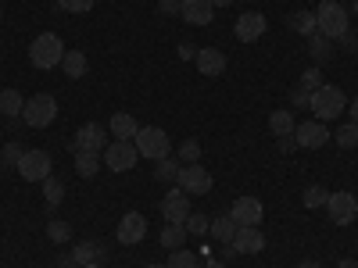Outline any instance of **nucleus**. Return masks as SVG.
<instances>
[{"label":"nucleus","instance_id":"nucleus-1","mask_svg":"<svg viewBox=\"0 0 358 268\" xmlns=\"http://www.w3.org/2000/svg\"><path fill=\"white\" fill-rule=\"evenodd\" d=\"M62 57H65V43L57 40L54 33H40L33 40V47H29V61H33L36 68H57L62 65Z\"/></svg>","mask_w":358,"mask_h":268},{"label":"nucleus","instance_id":"nucleus-2","mask_svg":"<svg viewBox=\"0 0 358 268\" xmlns=\"http://www.w3.org/2000/svg\"><path fill=\"white\" fill-rule=\"evenodd\" d=\"M315 22H319V33L326 40H341L348 33V8L337 4V0H322L315 11Z\"/></svg>","mask_w":358,"mask_h":268},{"label":"nucleus","instance_id":"nucleus-3","mask_svg":"<svg viewBox=\"0 0 358 268\" xmlns=\"http://www.w3.org/2000/svg\"><path fill=\"white\" fill-rule=\"evenodd\" d=\"M57 118V100L50 97V94H36V97H29L25 100V107H22V122L29 126V129H43V126H50Z\"/></svg>","mask_w":358,"mask_h":268},{"label":"nucleus","instance_id":"nucleus-4","mask_svg":"<svg viewBox=\"0 0 358 268\" xmlns=\"http://www.w3.org/2000/svg\"><path fill=\"white\" fill-rule=\"evenodd\" d=\"M308 107L315 111V122H330V118H337L348 107V100H344V94L337 86H319V89H312V104Z\"/></svg>","mask_w":358,"mask_h":268},{"label":"nucleus","instance_id":"nucleus-5","mask_svg":"<svg viewBox=\"0 0 358 268\" xmlns=\"http://www.w3.org/2000/svg\"><path fill=\"white\" fill-rule=\"evenodd\" d=\"M133 143H136V151H140V158H151V161H162V158H169V136H165V129H158V126H143L136 136H133Z\"/></svg>","mask_w":358,"mask_h":268},{"label":"nucleus","instance_id":"nucleus-6","mask_svg":"<svg viewBox=\"0 0 358 268\" xmlns=\"http://www.w3.org/2000/svg\"><path fill=\"white\" fill-rule=\"evenodd\" d=\"M136 161H140V151L133 140H115L104 147V165L111 172H129V168H136Z\"/></svg>","mask_w":358,"mask_h":268},{"label":"nucleus","instance_id":"nucleus-7","mask_svg":"<svg viewBox=\"0 0 358 268\" xmlns=\"http://www.w3.org/2000/svg\"><path fill=\"white\" fill-rule=\"evenodd\" d=\"M176 186L183 193H190V197H208L212 193V175H208L204 165H187V168H179Z\"/></svg>","mask_w":358,"mask_h":268},{"label":"nucleus","instance_id":"nucleus-8","mask_svg":"<svg viewBox=\"0 0 358 268\" xmlns=\"http://www.w3.org/2000/svg\"><path fill=\"white\" fill-rule=\"evenodd\" d=\"M326 211H330V222L334 225H351L358 218V197L351 190H341V193H330L326 200Z\"/></svg>","mask_w":358,"mask_h":268},{"label":"nucleus","instance_id":"nucleus-9","mask_svg":"<svg viewBox=\"0 0 358 268\" xmlns=\"http://www.w3.org/2000/svg\"><path fill=\"white\" fill-rule=\"evenodd\" d=\"M18 175L29 179V183H43L50 175V154L47 151H25L18 161Z\"/></svg>","mask_w":358,"mask_h":268},{"label":"nucleus","instance_id":"nucleus-10","mask_svg":"<svg viewBox=\"0 0 358 268\" xmlns=\"http://www.w3.org/2000/svg\"><path fill=\"white\" fill-rule=\"evenodd\" d=\"M229 215H233V222H236V225H258V222L265 218V207H262V200H258V197L244 193V197H236V200H233Z\"/></svg>","mask_w":358,"mask_h":268},{"label":"nucleus","instance_id":"nucleus-11","mask_svg":"<svg viewBox=\"0 0 358 268\" xmlns=\"http://www.w3.org/2000/svg\"><path fill=\"white\" fill-rule=\"evenodd\" d=\"M108 147V133H104V126H97V122H86L79 133H76V140H72V151H90V154H101Z\"/></svg>","mask_w":358,"mask_h":268},{"label":"nucleus","instance_id":"nucleus-12","mask_svg":"<svg viewBox=\"0 0 358 268\" xmlns=\"http://www.w3.org/2000/svg\"><path fill=\"white\" fill-rule=\"evenodd\" d=\"M233 254H258L265 251V232L258 225H236V236H233Z\"/></svg>","mask_w":358,"mask_h":268},{"label":"nucleus","instance_id":"nucleus-13","mask_svg":"<svg viewBox=\"0 0 358 268\" xmlns=\"http://www.w3.org/2000/svg\"><path fill=\"white\" fill-rule=\"evenodd\" d=\"M194 65H197V72H201V75L215 79V75H222V72H226V54H222L219 47H197Z\"/></svg>","mask_w":358,"mask_h":268},{"label":"nucleus","instance_id":"nucleus-14","mask_svg":"<svg viewBox=\"0 0 358 268\" xmlns=\"http://www.w3.org/2000/svg\"><path fill=\"white\" fill-rule=\"evenodd\" d=\"M118 244H126V247H133V244H140L143 236H147V218L140 215V211H129V215H122V222H118Z\"/></svg>","mask_w":358,"mask_h":268},{"label":"nucleus","instance_id":"nucleus-15","mask_svg":"<svg viewBox=\"0 0 358 268\" xmlns=\"http://www.w3.org/2000/svg\"><path fill=\"white\" fill-rule=\"evenodd\" d=\"M162 215H165V222H187V218H190V193H183L179 186H176L172 193H165Z\"/></svg>","mask_w":358,"mask_h":268},{"label":"nucleus","instance_id":"nucleus-16","mask_svg":"<svg viewBox=\"0 0 358 268\" xmlns=\"http://www.w3.org/2000/svg\"><path fill=\"white\" fill-rule=\"evenodd\" d=\"M326 140H334L330 133H326L322 122H301L294 129V143L297 147H308V151H319V147H326Z\"/></svg>","mask_w":358,"mask_h":268},{"label":"nucleus","instance_id":"nucleus-17","mask_svg":"<svg viewBox=\"0 0 358 268\" xmlns=\"http://www.w3.org/2000/svg\"><path fill=\"white\" fill-rule=\"evenodd\" d=\"M233 33H236V40H241V43L262 40L265 36V15H258V11L241 15V18H236V25H233Z\"/></svg>","mask_w":358,"mask_h":268},{"label":"nucleus","instance_id":"nucleus-18","mask_svg":"<svg viewBox=\"0 0 358 268\" xmlns=\"http://www.w3.org/2000/svg\"><path fill=\"white\" fill-rule=\"evenodd\" d=\"M179 11H183L187 25H208L215 8H212V0H183V8H179Z\"/></svg>","mask_w":358,"mask_h":268},{"label":"nucleus","instance_id":"nucleus-19","mask_svg":"<svg viewBox=\"0 0 358 268\" xmlns=\"http://www.w3.org/2000/svg\"><path fill=\"white\" fill-rule=\"evenodd\" d=\"M108 133L115 136V140H133L136 133H140V126H136V118L133 114H111V126H108Z\"/></svg>","mask_w":358,"mask_h":268},{"label":"nucleus","instance_id":"nucleus-20","mask_svg":"<svg viewBox=\"0 0 358 268\" xmlns=\"http://www.w3.org/2000/svg\"><path fill=\"white\" fill-rule=\"evenodd\" d=\"M268 129H273V136H294V111H287V107H280V111H273L268 114Z\"/></svg>","mask_w":358,"mask_h":268},{"label":"nucleus","instance_id":"nucleus-21","mask_svg":"<svg viewBox=\"0 0 358 268\" xmlns=\"http://www.w3.org/2000/svg\"><path fill=\"white\" fill-rule=\"evenodd\" d=\"M183 240H187V225L183 222H169L162 229V247L165 251H179V247H183Z\"/></svg>","mask_w":358,"mask_h":268},{"label":"nucleus","instance_id":"nucleus-22","mask_svg":"<svg viewBox=\"0 0 358 268\" xmlns=\"http://www.w3.org/2000/svg\"><path fill=\"white\" fill-rule=\"evenodd\" d=\"M62 68H65L69 79H83V75H86V54H83V50H65Z\"/></svg>","mask_w":358,"mask_h":268},{"label":"nucleus","instance_id":"nucleus-23","mask_svg":"<svg viewBox=\"0 0 358 268\" xmlns=\"http://www.w3.org/2000/svg\"><path fill=\"white\" fill-rule=\"evenodd\" d=\"M215 236L219 244H233V236H236V222H233V215H219V218H212V229H208Z\"/></svg>","mask_w":358,"mask_h":268},{"label":"nucleus","instance_id":"nucleus-24","mask_svg":"<svg viewBox=\"0 0 358 268\" xmlns=\"http://www.w3.org/2000/svg\"><path fill=\"white\" fill-rule=\"evenodd\" d=\"M22 107H25V97L18 94V89H4V94H0V114L22 118Z\"/></svg>","mask_w":358,"mask_h":268},{"label":"nucleus","instance_id":"nucleus-25","mask_svg":"<svg viewBox=\"0 0 358 268\" xmlns=\"http://www.w3.org/2000/svg\"><path fill=\"white\" fill-rule=\"evenodd\" d=\"M290 29H294V33H301V36H312L315 29H319L315 11H294V15H290Z\"/></svg>","mask_w":358,"mask_h":268},{"label":"nucleus","instance_id":"nucleus-26","mask_svg":"<svg viewBox=\"0 0 358 268\" xmlns=\"http://www.w3.org/2000/svg\"><path fill=\"white\" fill-rule=\"evenodd\" d=\"M76 172H79L83 179L97 175V172H101V154H90V151H76Z\"/></svg>","mask_w":358,"mask_h":268},{"label":"nucleus","instance_id":"nucleus-27","mask_svg":"<svg viewBox=\"0 0 358 268\" xmlns=\"http://www.w3.org/2000/svg\"><path fill=\"white\" fill-rule=\"evenodd\" d=\"M101 254H104V247L101 244H79L76 251H72V258H76V265H94V261H101Z\"/></svg>","mask_w":358,"mask_h":268},{"label":"nucleus","instance_id":"nucleus-28","mask_svg":"<svg viewBox=\"0 0 358 268\" xmlns=\"http://www.w3.org/2000/svg\"><path fill=\"white\" fill-rule=\"evenodd\" d=\"M308 54H312V61H326V57L334 54V50H330V40H326V36L319 33V29L308 36Z\"/></svg>","mask_w":358,"mask_h":268},{"label":"nucleus","instance_id":"nucleus-29","mask_svg":"<svg viewBox=\"0 0 358 268\" xmlns=\"http://www.w3.org/2000/svg\"><path fill=\"white\" fill-rule=\"evenodd\" d=\"M43 197H47L50 207H57V204L65 200V183H62V179H54V175H47L43 179Z\"/></svg>","mask_w":358,"mask_h":268},{"label":"nucleus","instance_id":"nucleus-30","mask_svg":"<svg viewBox=\"0 0 358 268\" xmlns=\"http://www.w3.org/2000/svg\"><path fill=\"white\" fill-rule=\"evenodd\" d=\"M165 268H201V265H197L194 251L179 247V251H169V265H165Z\"/></svg>","mask_w":358,"mask_h":268},{"label":"nucleus","instance_id":"nucleus-31","mask_svg":"<svg viewBox=\"0 0 358 268\" xmlns=\"http://www.w3.org/2000/svg\"><path fill=\"white\" fill-rule=\"evenodd\" d=\"M47 236H50L54 244H65L69 236H72V225L62 222V218H50V222H47Z\"/></svg>","mask_w":358,"mask_h":268},{"label":"nucleus","instance_id":"nucleus-32","mask_svg":"<svg viewBox=\"0 0 358 268\" xmlns=\"http://www.w3.org/2000/svg\"><path fill=\"white\" fill-rule=\"evenodd\" d=\"M183 225H187V232H194V236H208V229H212V218H208V215H194V211H190V218H187Z\"/></svg>","mask_w":358,"mask_h":268},{"label":"nucleus","instance_id":"nucleus-33","mask_svg":"<svg viewBox=\"0 0 358 268\" xmlns=\"http://www.w3.org/2000/svg\"><path fill=\"white\" fill-rule=\"evenodd\" d=\"M97 0H57V8L69 11V15H86V11H94Z\"/></svg>","mask_w":358,"mask_h":268},{"label":"nucleus","instance_id":"nucleus-34","mask_svg":"<svg viewBox=\"0 0 358 268\" xmlns=\"http://www.w3.org/2000/svg\"><path fill=\"white\" fill-rule=\"evenodd\" d=\"M197 158H201V143L197 140H183V143H179V161L197 165Z\"/></svg>","mask_w":358,"mask_h":268},{"label":"nucleus","instance_id":"nucleus-35","mask_svg":"<svg viewBox=\"0 0 358 268\" xmlns=\"http://www.w3.org/2000/svg\"><path fill=\"white\" fill-rule=\"evenodd\" d=\"M162 183H176L179 179V161H172V158H162V165H158V172H155Z\"/></svg>","mask_w":358,"mask_h":268},{"label":"nucleus","instance_id":"nucleus-36","mask_svg":"<svg viewBox=\"0 0 358 268\" xmlns=\"http://www.w3.org/2000/svg\"><path fill=\"white\" fill-rule=\"evenodd\" d=\"M334 140H337L341 147H355V143H358V126H355V122H348V126H341V129L334 133Z\"/></svg>","mask_w":358,"mask_h":268},{"label":"nucleus","instance_id":"nucleus-37","mask_svg":"<svg viewBox=\"0 0 358 268\" xmlns=\"http://www.w3.org/2000/svg\"><path fill=\"white\" fill-rule=\"evenodd\" d=\"M301 200H305V207H322V204H326V200H330V193H326V190H322V186H308V190H305V197H301Z\"/></svg>","mask_w":358,"mask_h":268},{"label":"nucleus","instance_id":"nucleus-38","mask_svg":"<svg viewBox=\"0 0 358 268\" xmlns=\"http://www.w3.org/2000/svg\"><path fill=\"white\" fill-rule=\"evenodd\" d=\"M290 104H294V111H297V107H308V104H312V94H308L305 86H294V89H290Z\"/></svg>","mask_w":358,"mask_h":268},{"label":"nucleus","instance_id":"nucleus-39","mask_svg":"<svg viewBox=\"0 0 358 268\" xmlns=\"http://www.w3.org/2000/svg\"><path fill=\"white\" fill-rule=\"evenodd\" d=\"M22 154H25V151H22L18 143H8V147H4V165H8V168H18Z\"/></svg>","mask_w":358,"mask_h":268},{"label":"nucleus","instance_id":"nucleus-40","mask_svg":"<svg viewBox=\"0 0 358 268\" xmlns=\"http://www.w3.org/2000/svg\"><path fill=\"white\" fill-rule=\"evenodd\" d=\"M301 86L308 89V94H312V89H319V86H322V75H319V68H308V72L301 75Z\"/></svg>","mask_w":358,"mask_h":268},{"label":"nucleus","instance_id":"nucleus-41","mask_svg":"<svg viewBox=\"0 0 358 268\" xmlns=\"http://www.w3.org/2000/svg\"><path fill=\"white\" fill-rule=\"evenodd\" d=\"M194 54H197L194 43H179V57H194Z\"/></svg>","mask_w":358,"mask_h":268},{"label":"nucleus","instance_id":"nucleus-42","mask_svg":"<svg viewBox=\"0 0 358 268\" xmlns=\"http://www.w3.org/2000/svg\"><path fill=\"white\" fill-rule=\"evenodd\" d=\"M341 43H344V47H358V36H355V33H351V29H348V33L341 36Z\"/></svg>","mask_w":358,"mask_h":268},{"label":"nucleus","instance_id":"nucleus-43","mask_svg":"<svg viewBox=\"0 0 358 268\" xmlns=\"http://www.w3.org/2000/svg\"><path fill=\"white\" fill-rule=\"evenodd\" d=\"M179 8H183L179 0H162V11H165V15H169V11H179Z\"/></svg>","mask_w":358,"mask_h":268},{"label":"nucleus","instance_id":"nucleus-44","mask_svg":"<svg viewBox=\"0 0 358 268\" xmlns=\"http://www.w3.org/2000/svg\"><path fill=\"white\" fill-rule=\"evenodd\" d=\"M57 268H79V265H76V258H62V261H57Z\"/></svg>","mask_w":358,"mask_h":268},{"label":"nucleus","instance_id":"nucleus-45","mask_svg":"<svg viewBox=\"0 0 358 268\" xmlns=\"http://www.w3.org/2000/svg\"><path fill=\"white\" fill-rule=\"evenodd\" d=\"M351 122H355V126H358V97H355V100H351Z\"/></svg>","mask_w":358,"mask_h":268},{"label":"nucleus","instance_id":"nucleus-46","mask_svg":"<svg viewBox=\"0 0 358 268\" xmlns=\"http://www.w3.org/2000/svg\"><path fill=\"white\" fill-rule=\"evenodd\" d=\"M297 268H322V265H319V261H301Z\"/></svg>","mask_w":358,"mask_h":268},{"label":"nucleus","instance_id":"nucleus-47","mask_svg":"<svg viewBox=\"0 0 358 268\" xmlns=\"http://www.w3.org/2000/svg\"><path fill=\"white\" fill-rule=\"evenodd\" d=\"M233 0H212V8H229Z\"/></svg>","mask_w":358,"mask_h":268},{"label":"nucleus","instance_id":"nucleus-48","mask_svg":"<svg viewBox=\"0 0 358 268\" xmlns=\"http://www.w3.org/2000/svg\"><path fill=\"white\" fill-rule=\"evenodd\" d=\"M337 268H358V265H355V261H348V258H344V261H341V265H337Z\"/></svg>","mask_w":358,"mask_h":268},{"label":"nucleus","instance_id":"nucleus-49","mask_svg":"<svg viewBox=\"0 0 358 268\" xmlns=\"http://www.w3.org/2000/svg\"><path fill=\"white\" fill-rule=\"evenodd\" d=\"M79 268H101V265H97V261H94V265H79Z\"/></svg>","mask_w":358,"mask_h":268},{"label":"nucleus","instance_id":"nucleus-50","mask_svg":"<svg viewBox=\"0 0 358 268\" xmlns=\"http://www.w3.org/2000/svg\"><path fill=\"white\" fill-rule=\"evenodd\" d=\"M351 11H355V15H358V0H355V4H351Z\"/></svg>","mask_w":358,"mask_h":268},{"label":"nucleus","instance_id":"nucleus-51","mask_svg":"<svg viewBox=\"0 0 358 268\" xmlns=\"http://www.w3.org/2000/svg\"><path fill=\"white\" fill-rule=\"evenodd\" d=\"M147 268H165V265H147Z\"/></svg>","mask_w":358,"mask_h":268},{"label":"nucleus","instance_id":"nucleus-52","mask_svg":"<svg viewBox=\"0 0 358 268\" xmlns=\"http://www.w3.org/2000/svg\"><path fill=\"white\" fill-rule=\"evenodd\" d=\"M0 18H4V8H0Z\"/></svg>","mask_w":358,"mask_h":268}]
</instances>
